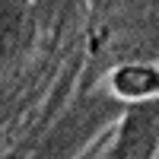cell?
<instances>
[{
    "instance_id": "1",
    "label": "cell",
    "mask_w": 159,
    "mask_h": 159,
    "mask_svg": "<svg viewBox=\"0 0 159 159\" xmlns=\"http://www.w3.org/2000/svg\"><path fill=\"white\" fill-rule=\"evenodd\" d=\"M156 134H159V102H147L127 118L115 153L118 156H143L153 150Z\"/></svg>"
},
{
    "instance_id": "2",
    "label": "cell",
    "mask_w": 159,
    "mask_h": 159,
    "mask_svg": "<svg viewBox=\"0 0 159 159\" xmlns=\"http://www.w3.org/2000/svg\"><path fill=\"white\" fill-rule=\"evenodd\" d=\"M115 89L127 99H143V96H153L159 92V73L153 67H121L115 73Z\"/></svg>"
},
{
    "instance_id": "3",
    "label": "cell",
    "mask_w": 159,
    "mask_h": 159,
    "mask_svg": "<svg viewBox=\"0 0 159 159\" xmlns=\"http://www.w3.org/2000/svg\"><path fill=\"white\" fill-rule=\"evenodd\" d=\"M25 16H29V0H3V45H7V51L19 45Z\"/></svg>"
},
{
    "instance_id": "4",
    "label": "cell",
    "mask_w": 159,
    "mask_h": 159,
    "mask_svg": "<svg viewBox=\"0 0 159 159\" xmlns=\"http://www.w3.org/2000/svg\"><path fill=\"white\" fill-rule=\"evenodd\" d=\"M61 3H64V0H42V16H45V19H51V13H54Z\"/></svg>"
}]
</instances>
